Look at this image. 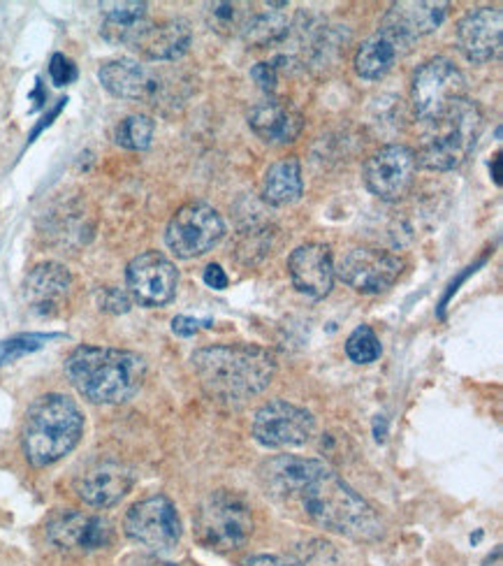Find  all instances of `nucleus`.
Listing matches in <instances>:
<instances>
[{
  "label": "nucleus",
  "instance_id": "f257e3e1",
  "mask_svg": "<svg viewBox=\"0 0 503 566\" xmlns=\"http://www.w3.org/2000/svg\"><path fill=\"white\" fill-rule=\"evenodd\" d=\"M190 363L205 392L223 402H244L260 395L276 374L274 353L253 344L207 346L196 350Z\"/></svg>",
  "mask_w": 503,
  "mask_h": 566
},
{
  "label": "nucleus",
  "instance_id": "f03ea898",
  "mask_svg": "<svg viewBox=\"0 0 503 566\" xmlns=\"http://www.w3.org/2000/svg\"><path fill=\"white\" fill-rule=\"evenodd\" d=\"M65 376L93 405H124L147 379V363L124 348L77 346L65 358Z\"/></svg>",
  "mask_w": 503,
  "mask_h": 566
},
{
  "label": "nucleus",
  "instance_id": "7ed1b4c3",
  "mask_svg": "<svg viewBox=\"0 0 503 566\" xmlns=\"http://www.w3.org/2000/svg\"><path fill=\"white\" fill-rule=\"evenodd\" d=\"M86 418L75 399L50 392L29 407L21 428V448L35 469L52 467L75 451L84 437Z\"/></svg>",
  "mask_w": 503,
  "mask_h": 566
},
{
  "label": "nucleus",
  "instance_id": "20e7f679",
  "mask_svg": "<svg viewBox=\"0 0 503 566\" xmlns=\"http://www.w3.org/2000/svg\"><path fill=\"white\" fill-rule=\"evenodd\" d=\"M300 500L311 521L334 534L353 541H376L386 532L376 509L332 469L311 481L300 492Z\"/></svg>",
  "mask_w": 503,
  "mask_h": 566
},
{
  "label": "nucleus",
  "instance_id": "39448f33",
  "mask_svg": "<svg viewBox=\"0 0 503 566\" xmlns=\"http://www.w3.org/2000/svg\"><path fill=\"white\" fill-rule=\"evenodd\" d=\"M481 107L469 98L454 101L441 116L427 124L420 149L416 154L418 165L437 172L460 168V165L471 156L478 135H481Z\"/></svg>",
  "mask_w": 503,
  "mask_h": 566
},
{
  "label": "nucleus",
  "instance_id": "423d86ee",
  "mask_svg": "<svg viewBox=\"0 0 503 566\" xmlns=\"http://www.w3.org/2000/svg\"><path fill=\"white\" fill-rule=\"evenodd\" d=\"M196 532L200 544L211 551H237L253 534V513L239 494L216 490L200 504Z\"/></svg>",
  "mask_w": 503,
  "mask_h": 566
},
{
  "label": "nucleus",
  "instance_id": "0eeeda50",
  "mask_svg": "<svg viewBox=\"0 0 503 566\" xmlns=\"http://www.w3.org/2000/svg\"><path fill=\"white\" fill-rule=\"evenodd\" d=\"M226 238V223L219 211L205 202L184 205L167 223L165 244L181 261L209 253Z\"/></svg>",
  "mask_w": 503,
  "mask_h": 566
},
{
  "label": "nucleus",
  "instance_id": "6e6552de",
  "mask_svg": "<svg viewBox=\"0 0 503 566\" xmlns=\"http://www.w3.org/2000/svg\"><path fill=\"white\" fill-rule=\"evenodd\" d=\"M126 536L151 553H170L181 541V521L177 506L165 494L142 500L130 506L124 521Z\"/></svg>",
  "mask_w": 503,
  "mask_h": 566
},
{
  "label": "nucleus",
  "instance_id": "1a4fd4ad",
  "mask_svg": "<svg viewBox=\"0 0 503 566\" xmlns=\"http://www.w3.org/2000/svg\"><path fill=\"white\" fill-rule=\"evenodd\" d=\"M464 91L467 80L452 61L437 56L422 63L416 70L411 86V101L418 119L425 124L434 122L454 101L464 98Z\"/></svg>",
  "mask_w": 503,
  "mask_h": 566
},
{
  "label": "nucleus",
  "instance_id": "9d476101",
  "mask_svg": "<svg viewBox=\"0 0 503 566\" xmlns=\"http://www.w3.org/2000/svg\"><path fill=\"white\" fill-rule=\"evenodd\" d=\"M251 432L265 448H297L314 437L316 418L302 407L272 399L255 411Z\"/></svg>",
  "mask_w": 503,
  "mask_h": 566
},
{
  "label": "nucleus",
  "instance_id": "9b49d317",
  "mask_svg": "<svg viewBox=\"0 0 503 566\" xmlns=\"http://www.w3.org/2000/svg\"><path fill=\"white\" fill-rule=\"evenodd\" d=\"M401 272L404 261L399 255L367 247L350 249L334 268V276H339L348 289L365 295L386 293L395 286Z\"/></svg>",
  "mask_w": 503,
  "mask_h": 566
},
{
  "label": "nucleus",
  "instance_id": "f8f14e48",
  "mask_svg": "<svg viewBox=\"0 0 503 566\" xmlns=\"http://www.w3.org/2000/svg\"><path fill=\"white\" fill-rule=\"evenodd\" d=\"M128 295L142 306L170 304L179 289V270L170 258L158 251H144L128 263Z\"/></svg>",
  "mask_w": 503,
  "mask_h": 566
},
{
  "label": "nucleus",
  "instance_id": "ddd939ff",
  "mask_svg": "<svg viewBox=\"0 0 503 566\" xmlns=\"http://www.w3.org/2000/svg\"><path fill=\"white\" fill-rule=\"evenodd\" d=\"M418 170L416 151L404 145L378 149L365 165V184L383 202H395L409 193Z\"/></svg>",
  "mask_w": 503,
  "mask_h": 566
},
{
  "label": "nucleus",
  "instance_id": "4468645a",
  "mask_svg": "<svg viewBox=\"0 0 503 566\" xmlns=\"http://www.w3.org/2000/svg\"><path fill=\"white\" fill-rule=\"evenodd\" d=\"M46 538L61 551L93 553L107 548L114 541V527L103 515L80 511H56L46 521Z\"/></svg>",
  "mask_w": 503,
  "mask_h": 566
},
{
  "label": "nucleus",
  "instance_id": "2eb2a0df",
  "mask_svg": "<svg viewBox=\"0 0 503 566\" xmlns=\"http://www.w3.org/2000/svg\"><path fill=\"white\" fill-rule=\"evenodd\" d=\"M135 485L133 469L116 460H101L75 481L77 497L93 509H112L128 497Z\"/></svg>",
  "mask_w": 503,
  "mask_h": 566
},
{
  "label": "nucleus",
  "instance_id": "dca6fc26",
  "mask_svg": "<svg viewBox=\"0 0 503 566\" xmlns=\"http://www.w3.org/2000/svg\"><path fill=\"white\" fill-rule=\"evenodd\" d=\"M501 8H473L458 23V46L471 63H488L501 54Z\"/></svg>",
  "mask_w": 503,
  "mask_h": 566
},
{
  "label": "nucleus",
  "instance_id": "f3484780",
  "mask_svg": "<svg viewBox=\"0 0 503 566\" xmlns=\"http://www.w3.org/2000/svg\"><path fill=\"white\" fill-rule=\"evenodd\" d=\"M287 274L302 295L311 300L327 297L334 286V261L329 247L318 242L297 247L287 258Z\"/></svg>",
  "mask_w": 503,
  "mask_h": 566
},
{
  "label": "nucleus",
  "instance_id": "a211bd4d",
  "mask_svg": "<svg viewBox=\"0 0 503 566\" xmlns=\"http://www.w3.org/2000/svg\"><path fill=\"white\" fill-rule=\"evenodd\" d=\"M448 3H395L388 14L383 17L380 31L399 40L406 50H411V44L422 38L434 33L448 17Z\"/></svg>",
  "mask_w": 503,
  "mask_h": 566
},
{
  "label": "nucleus",
  "instance_id": "6ab92c4d",
  "mask_svg": "<svg viewBox=\"0 0 503 566\" xmlns=\"http://www.w3.org/2000/svg\"><path fill=\"white\" fill-rule=\"evenodd\" d=\"M249 128L268 145H291L304 128V116L293 103L270 96L251 107Z\"/></svg>",
  "mask_w": 503,
  "mask_h": 566
},
{
  "label": "nucleus",
  "instance_id": "aec40b11",
  "mask_svg": "<svg viewBox=\"0 0 503 566\" xmlns=\"http://www.w3.org/2000/svg\"><path fill=\"white\" fill-rule=\"evenodd\" d=\"M72 289V274L65 265L40 263L35 265L27 281H23V300L29 310L38 316H54L61 312Z\"/></svg>",
  "mask_w": 503,
  "mask_h": 566
},
{
  "label": "nucleus",
  "instance_id": "412c9836",
  "mask_svg": "<svg viewBox=\"0 0 503 566\" xmlns=\"http://www.w3.org/2000/svg\"><path fill=\"white\" fill-rule=\"evenodd\" d=\"M98 77L112 96L122 101H151L160 88V80L154 70L133 59H114L103 63Z\"/></svg>",
  "mask_w": 503,
  "mask_h": 566
},
{
  "label": "nucleus",
  "instance_id": "4be33fe9",
  "mask_svg": "<svg viewBox=\"0 0 503 566\" xmlns=\"http://www.w3.org/2000/svg\"><path fill=\"white\" fill-rule=\"evenodd\" d=\"M190 42H193V31H190L184 19H170L160 23L149 21V27L137 35L130 50L149 61H177L188 52Z\"/></svg>",
  "mask_w": 503,
  "mask_h": 566
},
{
  "label": "nucleus",
  "instance_id": "5701e85b",
  "mask_svg": "<svg viewBox=\"0 0 503 566\" xmlns=\"http://www.w3.org/2000/svg\"><path fill=\"white\" fill-rule=\"evenodd\" d=\"M325 469L329 467L321 460L279 455L262 469V481L276 497H300V492Z\"/></svg>",
  "mask_w": 503,
  "mask_h": 566
},
{
  "label": "nucleus",
  "instance_id": "b1692460",
  "mask_svg": "<svg viewBox=\"0 0 503 566\" xmlns=\"http://www.w3.org/2000/svg\"><path fill=\"white\" fill-rule=\"evenodd\" d=\"M103 27L101 33L112 44H126L130 46L137 35L149 27V6L147 3H103Z\"/></svg>",
  "mask_w": 503,
  "mask_h": 566
},
{
  "label": "nucleus",
  "instance_id": "393cba45",
  "mask_svg": "<svg viewBox=\"0 0 503 566\" xmlns=\"http://www.w3.org/2000/svg\"><path fill=\"white\" fill-rule=\"evenodd\" d=\"M409 52L406 46L395 40L392 35L378 31L376 35H371L369 40L363 42L357 54H355V73L367 80V82H378L386 77L390 70L395 67L397 59Z\"/></svg>",
  "mask_w": 503,
  "mask_h": 566
},
{
  "label": "nucleus",
  "instance_id": "a878e982",
  "mask_svg": "<svg viewBox=\"0 0 503 566\" xmlns=\"http://www.w3.org/2000/svg\"><path fill=\"white\" fill-rule=\"evenodd\" d=\"M302 165L295 156L281 158L270 165L265 179H262V200L272 207H285L297 202L302 198Z\"/></svg>",
  "mask_w": 503,
  "mask_h": 566
},
{
  "label": "nucleus",
  "instance_id": "bb28decb",
  "mask_svg": "<svg viewBox=\"0 0 503 566\" xmlns=\"http://www.w3.org/2000/svg\"><path fill=\"white\" fill-rule=\"evenodd\" d=\"M265 8L268 10L262 12H251L242 33H239L251 46L276 44L283 38H287V31H291V21H287L283 12L287 3H268Z\"/></svg>",
  "mask_w": 503,
  "mask_h": 566
},
{
  "label": "nucleus",
  "instance_id": "cd10ccee",
  "mask_svg": "<svg viewBox=\"0 0 503 566\" xmlns=\"http://www.w3.org/2000/svg\"><path fill=\"white\" fill-rule=\"evenodd\" d=\"M154 133L156 126L149 119V116L144 114H130L126 119L116 126L114 130V142L118 147L130 149V151H144L151 147L154 142Z\"/></svg>",
  "mask_w": 503,
  "mask_h": 566
},
{
  "label": "nucleus",
  "instance_id": "c85d7f7f",
  "mask_svg": "<svg viewBox=\"0 0 503 566\" xmlns=\"http://www.w3.org/2000/svg\"><path fill=\"white\" fill-rule=\"evenodd\" d=\"M247 6L242 3H209L207 6V23L211 31L232 35V33H242L244 23L251 14V10H244Z\"/></svg>",
  "mask_w": 503,
  "mask_h": 566
},
{
  "label": "nucleus",
  "instance_id": "c756f323",
  "mask_svg": "<svg viewBox=\"0 0 503 566\" xmlns=\"http://www.w3.org/2000/svg\"><path fill=\"white\" fill-rule=\"evenodd\" d=\"M56 337V333H23L0 342V367L17 363L23 356H31V353L44 348L46 342H52Z\"/></svg>",
  "mask_w": 503,
  "mask_h": 566
},
{
  "label": "nucleus",
  "instance_id": "7c9ffc66",
  "mask_svg": "<svg viewBox=\"0 0 503 566\" xmlns=\"http://www.w3.org/2000/svg\"><path fill=\"white\" fill-rule=\"evenodd\" d=\"M383 346L369 325L355 327L346 339V356L357 365H371L380 358Z\"/></svg>",
  "mask_w": 503,
  "mask_h": 566
},
{
  "label": "nucleus",
  "instance_id": "2f4dec72",
  "mask_svg": "<svg viewBox=\"0 0 503 566\" xmlns=\"http://www.w3.org/2000/svg\"><path fill=\"white\" fill-rule=\"evenodd\" d=\"M98 304L103 312H109V314H126L130 312V295L124 293L122 289H101L98 291Z\"/></svg>",
  "mask_w": 503,
  "mask_h": 566
},
{
  "label": "nucleus",
  "instance_id": "473e14b6",
  "mask_svg": "<svg viewBox=\"0 0 503 566\" xmlns=\"http://www.w3.org/2000/svg\"><path fill=\"white\" fill-rule=\"evenodd\" d=\"M77 65L72 63L65 54H54L50 61V77L56 86H67L77 80Z\"/></svg>",
  "mask_w": 503,
  "mask_h": 566
},
{
  "label": "nucleus",
  "instance_id": "72a5a7b5",
  "mask_svg": "<svg viewBox=\"0 0 503 566\" xmlns=\"http://www.w3.org/2000/svg\"><path fill=\"white\" fill-rule=\"evenodd\" d=\"M251 77L255 80V84L268 93V96H274L276 91V67L274 63H255L251 67Z\"/></svg>",
  "mask_w": 503,
  "mask_h": 566
},
{
  "label": "nucleus",
  "instance_id": "f704fd0d",
  "mask_svg": "<svg viewBox=\"0 0 503 566\" xmlns=\"http://www.w3.org/2000/svg\"><path fill=\"white\" fill-rule=\"evenodd\" d=\"M202 327H211V321H200V318H190V316H175L172 318V333L177 337H193L198 335Z\"/></svg>",
  "mask_w": 503,
  "mask_h": 566
},
{
  "label": "nucleus",
  "instance_id": "c9c22d12",
  "mask_svg": "<svg viewBox=\"0 0 503 566\" xmlns=\"http://www.w3.org/2000/svg\"><path fill=\"white\" fill-rule=\"evenodd\" d=\"M247 566H304V564L285 555H253L247 559Z\"/></svg>",
  "mask_w": 503,
  "mask_h": 566
},
{
  "label": "nucleus",
  "instance_id": "e433bc0d",
  "mask_svg": "<svg viewBox=\"0 0 503 566\" xmlns=\"http://www.w3.org/2000/svg\"><path fill=\"white\" fill-rule=\"evenodd\" d=\"M205 283L213 291H226L228 289V274L219 263H211L205 270Z\"/></svg>",
  "mask_w": 503,
  "mask_h": 566
},
{
  "label": "nucleus",
  "instance_id": "4c0bfd02",
  "mask_svg": "<svg viewBox=\"0 0 503 566\" xmlns=\"http://www.w3.org/2000/svg\"><path fill=\"white\" fill-rule=\"evenodd\" d=\"M65 103H67V98H61V101H59V105H56V107H54L50 114H46L44 119H42V122H40V124L33 128V133H31V137H29V145H31V142H33V139H35V137H38V135L44 130V128H50V126L54 124V119H56V116L61 114V109L65 107Z\"/></svg>",
  "mask_w": 503,
  "mask_h": 566
},
{
  "label": "nucleus",
  "instance_id": "58836bf2",
  "mask_svg": "<svg viewBox=\"0 0 503 566\" xmlns=\"http://www.w3.org/2000/svg\"><path fill=\"white\" fill-rule=\"evenodd\" d=\"M137 566H175V564H165L160 559H149V557H135Z\"/></svg>",
  "mask_w": 503,
  "mask_h": 566
},
{
  "label": "nucleus",
  "instance_id": "ea45409f",
  "mask_svg": "<svg viewBox=\"0 0 503 566\" xmlns=\"http://www.w3.org/2000/svg\"><path fill=\"white\" fill-rule=\"evenodd\" d=\"M483 566H501V548H496L492 555H488Z\"/></svg>",
  "mask_w": 503,
  "mask_h": 566
},
{
  "label": "nucleus",
  "instance_id": "a19ab883",
  "mask_svg": "<svg viewBox=\"0 0 503 566\" xmlns=\"http://www.w3.org/2000/svg\"><path fill=\"white\" fill-rule=\"evenodd\" d=\"M494 181L501 186V154H494V170H492Z\"/></svg>",
  "mask_w": 503,
  "mask_h": 566
}]
</instances>
